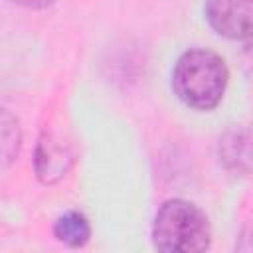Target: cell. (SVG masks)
<instances>
[{"label": "cell", "mask_w": 253, "mask_h": 253, "mask_svg": "<svg viewBox=\"0 0 253 253\" xmlns=\"http://www.w3.org/2000/svg\"><path fill=\"white\" fill-rule=\"evenodd\" d=\"M227 81L229 71L221 55L202 47L182 53L172 71V89L176 97L196 111L217 107Z\"/></svg>", "instance_id": "obj_1"}, {"label": "cell", "mask_w": 253, "mask_h": 253, "mask_svg": "<svg viewBox=\"0 0 253 253\" xmlns=\"http://www.w3.org/2000/svg\"><path fill=\"white\" fill-rule=\"evenodd\" d=\"M152 241L164 253H198L211 243L208 215L188 200L164 202L152 221Z\"/></svg>", "instance_id": "obj_2"}, {"label": "cell", "mask_w": 253, "mask_h": 253, "mask_svg": "<svg viewBox=\"0 0 253 253\" xmlns=\"http://www.w3.org/2000/svg\"><path fill=\"white\" fill-rule=\"evenodd\" d=\"M206 18L227 40L253 38V0H206Z\"/></svg>", "instance_id": "obj_3"}, {"label": "cell", "mask_w": 253, "mask_h": 253, "mask_svg": "<svg viewBox=\"0 0 253 253\" xmlns=\"http://www.w3.org/2000/svg\"><path fill=\"white\" fill-rule=\"evenodd\" d=\"M223 164L237 174H253V128L241 126L229 130L219 142Z\"/></svg>", "instance_id": "obj_4"}, {"label": "cell", "mask_w": 253, "mask_h": 253, "mask_svg": "<svg viewBox=\"0 0 253 253\" xmlns=\"http://www.w3.org/2000/svg\"><path fill=\"white\" fill-rule=\"evenodd\" d=\"M69 164H71V154L65 146H61L57 140H51L47 136L40 140L36 154V172L42 182L53 184L55 180L65 176Z\"/></svg>", "instance_id": "obj_5"}, {"label": "cell", "mask_w": 253, "mask_h": 253, "mask_svg": "<svg viewBox=\"0 0 253 253\" xmlns=\"http://www.w3.org/2000/svg\"><path fill=\"white\" fill-rule=\"evenodd\" d=\"M53 235L67 247H83L91 237L89 221L79 211H65L55 219Z\"/></svg>", "instance_id": "obj_6"}, {"label": "cell", "mask_w": 253, "mask_h": 253, "mask_svg": "<svg viewBox=\"0 0 253 253\" xmlns=\"http://www.w3.org/2000/svg\"><path fill=\"white\" fill-rule=\"evenodd\" d=\"M20 150V126L18 121L4 109L2 113V154L6 164L18 156Z\"/></svg>", "instance_id": "obj_7"}, {"label": "cell", "mask_w": 253, "mask_h": 253, "mask_svg": "<svg viewBox=\"0 0 253 253\" xmlns=\"http://www.w3.org/2000/svg\"><path fill=\"white\" fill-rule=\"evenodd\" d=\"M12 2H16L18 6H24V8L40 10V8H47V6H51L55 0H12Z\"/></svg>", "instance_id": "obj_8"}]
</instances>
